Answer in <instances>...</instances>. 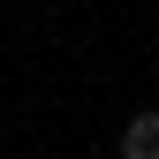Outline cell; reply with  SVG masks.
I'll return each mask as SVG.
<instances>
[{"instance_id": "1", "label": "cell", "mask_w": 159, "mask_h": 159, "mask_svg": "<svg viewBox=\"0 0 159 159\" xmlns=\"http://www.w3.org/2000/svg\"><path fill=\"white\" fill-rule=\"evenodd\" d=\"M121 159H159V114H136L121 129Z\"/></svg>"}]
</instances>
